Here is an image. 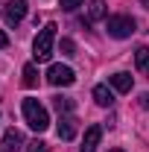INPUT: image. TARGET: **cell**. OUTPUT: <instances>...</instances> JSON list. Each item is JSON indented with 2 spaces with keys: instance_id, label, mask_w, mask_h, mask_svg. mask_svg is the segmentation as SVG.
Segmentation results:
<instances>
[{
  "instance_id": "obj_16",
  "label": "cell",
  "mask_w": 149,
  "mask_h": 152,
  "mask_svg": "<svg viewBox=\"0 0 149 152\" xmlns=\"http://www.w3.org/2000/svg\"><path fill=\"white\" fill-rule=\"evenodd\" d=\"M26 152H50V146L44 140H32V143H26Z\"/></svg>"
},
{
  "instance_id": "obj_18",
  "label": "cell",
  "mask_w": 149,
  "mask_h": 152,
  "mask_svg": "<svg viewBox=\"0 0 149 152\" xmlns=\"http://www.w3.org/2000/svg\"><path fill=\"white\" fill-rule=\"evenodd\" d=\"M6 44H9V38H6V32L0 29V50H6Z\"/></svg>"
},
{
  "instance_id": "obj_10",
  "label": "cell",
  "mask_w": 149,
  "mask_h": 152,
  "mask_svg": "<svg viewBox=\"0 0 149 152\" xmlns=\"http://www.w3.org/2000/svg\"><path fill=\"white\" fill-rule=\"evenodd\" d=\"M108 82H111L114 91H120V94H129L131 91V73H114V76H108Z\"/></svg>"
},
{
  "instance_id": "obj_20",
  "label": "cell",
  "mask_w": 149,
  "mask_h": 152,
  "mask_svg": "<svg viewBox=\"0 0 149 152\" xmlns=\"http://www.w3.org/2000/svg\"><path fill=\"white\" fill-rule=\"evenodd\" d=\"M146 79H149V67H146Z\"/></svg>"
},
{
  "instance_id": "obj_8",
  "label": "cell",
  "mask_w": 149,
  "mask_h": 152,
  "mask_svg": "<svg viewBox=\"0 0 149 152\" xmlns=\"http://www.w3.org/2000/svg\"><path fill=\"white\" fill-rule=\"evenodd\" d=\"M20 146H23V134L18 129H6V134H3V152H15Z\"/></svg>"
},
{
  "instance_id": "obj_5",
  "label": "cell",
  "mask_w": 149,
  "mask_h": 152,
  "mask_svg": "<svg viewBox=\"0 0 149 152\" xmlns=\"http://www.w3.org/2000/svg\"><path fill=\"white\" fill-rule=\"evenodd\" d=\"M3 15H6V23L9 26H18L20 20L26 18V0H9L6 9H3Z\"/></svg>"
},
{
  "instance_id": "obj_11",
  "label": "cell",
  "mask_w": 149,
  "mask_h": 152,
  "mask_svg": "<svg viewBox=\"0 0 149 152\" xmlns=\"http://www.w3.org/2000/svg\"><path fill=\"white\" fill-rule=\"evenodd\" d=\"M105 18V0H91L88 3V23Z\"/></svg>"
},
{
  "instance_id": "obj_7",
  "label": "cell",
  "mask_w": 149,
  "mask_h": 152,
  "mask_svg": "<svg viewBox=\"0 0 149 152\" xmlns=\"http://www.w3.org/2000/svg\"><path fill=\"white\" fill-rule=\"evenodd\" d=\"M99 137H102V129H99V126H88L85 140H82V149H79V152H96V146H99Z\"/></svg>"
},
{
  "instance_id": "obj_2",
  "label": "cell",
  "mask_w": 149,
  "mask_h": 152,
  "mask_svg": "<svg viewBox=\"0 0 149 152\" xmlns=\"http://www.w3.org/2000/svg\"><path fill=\"white\" fill-rule=\"evenodd\" d=\"M56 29H58L56 23H47L35 35V41H32V56H35V61H50L53 44H56Z\"/></svg>"
},
{
  "instance_id": "obj_4",
  "label": "cell",
  "mask_w": 149,
  "mask_h": 152,
  "mask_svg": "<svg viewBox=\"0 0 149 152\" xmlns=\"http://www.w3.org/2000/svg\"><path fill=\"white\" fill-rule=\"evenodd\" d=\"M47 82L56 85V88H67V85H73V82H76V73L67 67V64H50V70H47Z\"/></svg>"
},
{
  "instance_id": "obj_21",
  "label": "cell",
  "mask_w": 149,
  "mask_h": 152,
  "mask_svg": "<svg viewBox=\"0 0 149 152\" xmlns=\"http://www.w3.org/2000/svg\"><path fill=\"white\" fill-rule=\"evenodd\" d=\"M111 152H123V149H111Z\"/></svg>"
},
{
  "instance_id": "obj_9",
  "label": "cell",
  "mask_w": 149,
  "mask_h": 152,
  "mask_svg": "<svg viewBox=\"0 0 149 152\" xmlns=\"http://www.w3.org/2000/svg\"><path fill=\"white\" fill-rule=\"evenodd\" d=\"M93 99H96V105L111 108L114 105V91L108 88V85H96V88H93Z\"/></svg>"
},
{
  "instance_id": "obj_14",
  "label": "cell",
  "mask_w": 149,
  "mask_h": 152,
  "mask_svg": "<svg viewBox=\"0 0 149 152\" xmlns=\"http://www.w3.org/2000/svg\"><path fill=\"white\" fill-rule=\"evenodd\" d=\"M134 61H137V67H149V47H137Z\"/></svg>"
},
{
  "instance_id": "obj_15",
  "label": "cell",
  "mask_w": 149,
  "mask_h": 152,
  "mask_svg": "<svg viewBox=\"0 0 149 152\" xmlns=\"http://www.w3.org/2000/svg\"><path fill=\"white\" fill-rule=\"evenodd\" d=\"M61 56H76V44L70 38H61Z\"/></svg>"
},
{
  "instance_id": "obj_6",
  "label": "cell",
  "mask_w": 149,
  "mask_h": 152,
  "mask_svg": "<svg viewBox=\"0 0 149 152\" xmlns=\"http://www.w3.org/2000/svg\"><path fill=\"white\" fill-rule=\"evenodd\" d=\"M56 134L61 137V140H73V137H76V117H73V114H58Z\"/></svg>"
},
{
  "instance_id": "obj_19",
  "label": "cell",
  "mask_w": 149,
  "mask_h": 152,
  "mask_svg": "<svg viewBox=\"0 0 149 152\" xmlns=\"http://www.w3.org/2000/svg\"><path fill=\"white\" fill-rule=\"evenodd\" d=\"M140 105H143V108H149V94H140Z\"/></svg>"
},
{
  "instance_id": "obj_13",
  "label": "cell",
  "mask_w": 149,
  "mask_h": 152,
  "mask_svg": "<svg viewBox=\"0 0 149 152\" xmlns=\"http://www.w3.org/2000/svg\"><path fill=\"white\" fill-rule=\"evenodd\" d=\"M53 108L58 114H70L73 111V99L70 96H53Z\"/></svg>"
},
{
  "instance_id": "obj_12",
  "label": "cell",
  "mask_w": 149,
  "mask_h": 152,
  "mask_svg": "<svg viewBox=\"0 0 149 152\" xmlns=\"http://www.w3.org/2000/svg\"><path fill=\"white\" fill-rule=\"evenodd\" d=\"M20 82H23V88H35L38 85V67L32 64V61L23 64V79H20Z\"/></svg>"
},
{
  "instance_id": "obj_1",
  "label": "cell",
  "mask_w": 149,
  "mask_h": 152,
  "mask_svg": "<svg viewBox=\"0 0 149 152\" xmlns=\"http://www.w3.org/2000/svg\"><path fill=\"white\" fill-rule=\"evenodd\" d=\"M23 120H26V126L32 129V132H47V126H50V114L47 108L38 102V99H23Z\"/></svg>"
},
{
  "instance_id": "obj_3",
  "label": "cell",
  "mask_w": 149,
  "mask_h": 152,
  "mask_svg": "<svg viewBox=\"0 0 149 152\" xmlns=\"http://www.w3.org/2000/svg\"><path fill=\"white\" fill-rule=\"evenodd\" d=\"M105 29L111 38H129L134 32V18L131 15H111L105 20Z\"/></svg>"
},
{
  "instance_id": "obj_17",
  "label": "cell",
  "mask_w": 149,
  "mask_h": 152,
  "mask_svg": "<svg viewBox=\"0 0 149 152\" xmlns=\"http://www.w3.org/2000/svg\"><path fill=\"white\" fill-rule=\"evenodd\" d=\"M58 3H61V9H67V12H73L76 6H82L85 0H58Z\"/></svg>"
}]
</instances>
